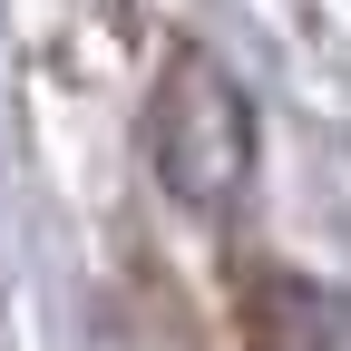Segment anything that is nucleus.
<instances>
[{
    "instance_id": "obj_1",
    "label": "nucleus",
    "mask_w": 351,
    "mask_h": 351,
    "mask_svg": "<svg viewBox=\"0 0 351 351\" xmlns=\"http://www.w3.org/2000/svg\"><path fill=\"white\" fill-rule=\"evenodd\" d=\"M244 156H254V117L234 98V78L186 49V59L166 69V88H156V176L186 205L215 215V205L244 186Z\"/></svg>"
},
{
    "instance_id": "obj_2",
    "label": "nucleus",
    "mask_w": 351,
    "mask_h": 351,
    "mask_svg": "<svg viewBox=\"0 0 351 351\" xmlns=\"http://www.w3.org/2000/svg\"><path fill=\"white\" fill-rule=\"evenodd\" d=\"M244 322L263 351H351V293L322 283H293V274H263L244 293Z\"/></svg>"
}]
</instances>
